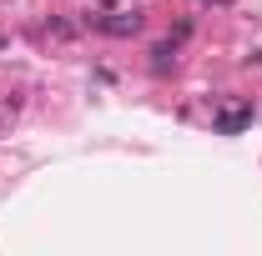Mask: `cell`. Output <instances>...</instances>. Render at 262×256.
Returning <instances> with one entry per match:
<instances>
[{"mask_svg": "<svg viewBox=\"0 0 262 256\" xmlns=\"http://www.w3.org/2000/svg\"><path fill=\"white\" fill-rule=\"evenodd\" d=\"M86 20H91V15H86ZM91 25L106 31V35H136L141 25H146V15H141V10H126V15H96Z\"/></svg>", "mask_w": 262, "mask_h": 256, "instance_id": "obj_1", "label": "cell"}, {"mask_svg": "<svg viewBox=\"0 0 262 256\" xmlns=\"http://www.w3.org/2000/svg\"><path fill=\"white\" fill-rule=\"evenodd\" d=\"M247 121H252V106H247V100H242V106H227V111H217V116H212V126L222 131V136H237Z\"/></svg>", "mask_w": 262, "mask_h": 256, "instance_id": "obj_2", "label": "cell"}, {"mask_svg": "<svg viewBox=\"0 0 262 256\" xmlns=\"http://www.w3.org/2000/svg\"><path fill=\"white\" fill-rule=\"evenodd\" d=\"M177 65V40H162V45H151V70L157 75H166Z\"/></svg>", "mask_w": 262, "mask_h": 256, "instance_id": "obj_3", "label": "cell"}, {"mask_svg": "<svg viewBox=\"0 0 262 256\" xmlns=\"http://www.w3.org/2000/svg\"><path fill=\"white\" fill-rule=\"evenodd\" d=\"M51 35H56V40H71L76 25H71V20H51Z\"/></svg>", "mask_w": 262, "mask_h": 256, "instance_id": "obj_4", "label": "cell"}, {"mask_svg": "<svg viewBox=\"0 0 262 256\" xmlns=\"http://www.w3.org/2000/svg\"><path fill=\"white\" fill-rule=\"evenodd\" d=\"M15 106H20V100H15V96H5V100H0V131L10 126V111H15Z\"/></svg>", "mask_w": 262, "mask_h": 256, "instance_id": "obj_5", "label": "cell"}, {"mask_svg": "<svg viewBox=\"0 0 262 256\" xmlns=\"http://www.w3.org/2000/svg\"><path fill=\"white\" fill-rule=\"evenodd\" d=\"M247 65H262V50H252V56H247Z\"/></svg>", "mask_w": 262, "mask_h": 256, "instance_id": "obj_6", "label": "cell"}, {"mask_svg": "<svg viewBox=\"0 0 262 256\" xmlns=\"http://www.w3.org/2000/svg\"><path fill=\"white\" fill-rule=\"evenodd\" d=\"M212 5H232V0H212Z\"/></svg>", "mask_w": 262, "mask_h": 256, "instance_id": "obj_7", "label": "cell"}]
</instances>
